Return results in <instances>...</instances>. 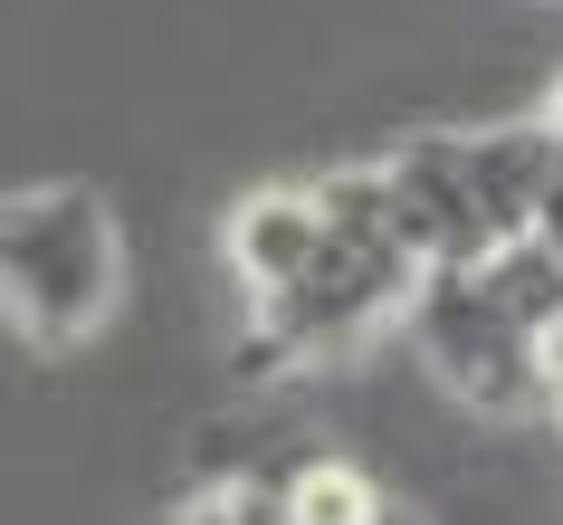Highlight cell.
Segmentation results:
<instances>
[{"label": "cell", "instance_id": "obj_1", "mask_svg": "<svg viewBox=\"0 0 563 525\" xmlns=\"http://www.w3.org/2000/svg\"><path fill=\"white\" fill-rule=\"evenodd\" d=\"M316 210H325V249L306 259V277L249 306V344H239V373L249 382L306 373V363L363 344V335H373L383 316H401L411 287H420V259L391 239V220H383L373 163L316 173Z\"/></svg>", "mask_w": 563, "mask_h": 525}, {"label": "cell", "instance_id": "obj_2", "mask_svg": "<svg viewBox=\"0 0 563 525\" xmlns=\"http://www.w3.org/2000/svg\"><path fill=\"white\" fill-rule=\"evenodd\" d=\"M124 296V230L96 182L0 192V316L38 353L96 344Z\"/></svg>", "mask_w": 563, "mask_h": 525}, {"label": "cell", "instance_id": "obj_3", "mask_svg": "<svg viewBox=\"0 0 563 525\" xmlns=\"http://www.w3.org/2000/svg\"><path fill=\"white\" fill-rule=\"evenodd\" d=\"M411 335H420V353H430V373L459 392L468 411H497V420H516V411H534L544 402V353L516 335V325L477 296V277L468 267H440V277H420L411 287Z\"/></svg>", "mask_w": 563, "mask_h": 525}, {"label": "cell", "instance_id": "obj_4", "mask_svg": "<svg viewBox=\"0 0 563 525\" xmlns=\"http://www.w3.org/2000/svg\"><path fill=\"white\" fill-rule=\"evenodd\" d=\"M220 249H230V277L249 287V306H258V296H277V287H297L306 259L325 249L316 182H258V192L220 220Z\"/></svg>", "mask_w": 563, "mask_h": 525}, {"label": "cell", "instance_id": "obj_5", "mask_svg": "<svg viewBox=\"0 0 563 525\" xmlns=\"http://www.w3.org/2000/svg\"><path fill=\"white\" fill-rule=\"evenodd\" d=\"M468 277H477V296H487V306H497V316L516 325V335H526L534 353H544V344L563 335V259L544 249V239H526V230H516L506 249H487V259H477Z\"/></svg>", "mask_w": 563, "mask_h": 525}, {"label": "cell", "instance_id": "obj_6", "mask_svg": "<svg viewBox=\"0 0 563 525\" xmlns=\"http://www.w3.org/2000/svg\"><path fill=\"white\" fill-rule=\"evenodd\" d=\"M173 525H287V516H277V496L258 478H201V488L181 496Z\"/></svg>", "mask_w": 563, "mask_h": 525}]
</instances>
